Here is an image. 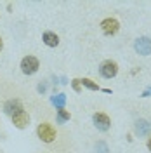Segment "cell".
<instances>
[{
  "label": "cell",
  "mask_w": 151,
  "mask_h": 153,
  "mask_svg": "<svg viewBox=\"0 0 151 153\" xmlns=\"http://www.w3.org/2000/svg\"><path fill=\"white\" fill-rule=\"evenodd\" d=\"M37 136L40 137V141H44V143H54L56 137H57V132H56V129H54L52 124L42 122L37 127Z\"/></svg>",
  "instance_id": "6da1fadb"
},
{
  "label": "cell",
  "mask_w": 151,
  "mask_h": 153,
  "mask_svg": "<svg viewBox=\"0 0 151 153\" xmlns=\"http://www.w3.org/2000/svg\"><path fill=\"white\" fill-rule=\"evenodd\" d=\"M40 68V61L35 56H24L21 59V71L24 75H35Z\"/></svg>",
  "instance_id": "7a4b0ae2"
},
{
  "label": "cell",
  "mask_w": 151,
  "mask_h": 153,
  "mask_svg": "<svg viewBox=\"0 0 151 153\" xmlns=\"http://www.w3.org/2000/svg\"><path fill=\"white\" fill-rule=\"evenodd\" d=\"M99 73H101L103 78H108V80H110V78H115L116 73H118V65H116V61H113V59L103 61L101 66H99Z\"/></svg>",
  "instance_id": "3957f363"
},
{
  "label": "cell",
  "mask_w": 151,
  "mask_h": 153,
  "mask_svg": "<svg viewBox=\"0 0 151 153\" xmlns=\"http://www.w3.org/2000/svg\"><path fill=\"white\" fill-rule=\"evenodd\" d=\"M92 122H94V127L97 129V131H101V132H108L110 127H111L110 117H108L106 113H101V111H97V113L92 115Z\"/></svg>",
  "instance_id": "277c9868"
},
{
  "label": "cell",
  "mask_w": 151,
  "mask_h": 153,
  "mask_svg": "<svg viewBox=\"0 0 151 153\" xmlns=\"http://www.w3.org/2000/svg\"><path fill=\"white\" fill-rule=\"evenodd\" d=\"M101 30H103L104 35H108V37H113L118 33V30H120V21L115 18H106L101 21Z\"/></svg>",
  "instance_id": "5b68a950"
},
{
  "label": "cell",
  "mask_w": 151,
  "mask_h": 153,
  "mask_svg": "<svg viewBox=\"0 0 151 153\" xmlns=\"http://www.w3.org/2000/svg\"><path fill=\"white\" fill-rule=\"evenodd\" d=\"M134 49L141 56H150L151 54V38L150 37H139L134 42Z\"/></svg>",
  "instance_id": "8992f818"
},
{
  "label": "cell",
  "mask_w": 151,
  "mask_h": 153,
  "mask_svg": "<svg viewBox=\"0 0 151 153\" xmlns=\"http://www.w3.org/2000/svg\"><path fill=\"white\" fill-rule=\"evenodd\" d=\"M134 132H135L137 137L150 136V132H151V122H150V120H146V118H139V120H135V124H134Z\"/></svg>",
  "instance_id": "52a82bcc"
},
{
  "label": "cell",
  "mask_w": 151,
  "mask_h": 153,
  "mask_svg": "<svg viewBox=\"0 0 151 153\" xmlns=\"http://www.w3.org/2000/svg\"><path fill=\"white\" fill-rule=\"evenodd\" d=\"M12 124L16 125L18 129H26L30 125V115L23 110V111H19V113L12 115Z\"/></svg>",
  "instance_id": "ba28073f"
},
{
  "label": "cell",
  "mask_w": 151,
  "mask_h": 153,
  "mask_svg": "<svg viewBox=\"0 0 151 153\" xmlns=\"http://www.w3.org/2000/svg\"><path fill=\"white\" fill-rule=\"evenodd\" d=\"M4 111L12 117V115L23 111V105H21L19 99H9V101H5V105H4Z\"/></svg>",
  "instance_id": "9c48e42d"
},
{
  "label": "cell",
  "mask_w": 151,
  "mask_h": 153,
  "mask_svg": "<svg viewBox=\"0 0 151 153\" xmlns=\"http://www.w3.org/2000/svg\"><path fill=\"white\" fill-rule=\"evenodd\" d=\"M42 40H44V44L47 47H57L59 45V37H57L54 31H45L42 35Z\"/></svg>",
  "instance_id": "30bf717a"
},
{
  "label": "cell",
  "mask_w": 151,
  "mask_h": 153,
  "mask_svg": "<svg viewBox=\"0 0 151 153\" xmlns=\"http://www.w3.org/2000/svg\"><path fill=\"white\" fill-rule=\"evenodd\" d=\"M50 103L56 106L57 110H63L64 106H66V94H63V92H59V94H54L50 97Z\"/></svg>",
  "instance_id": "8fae6325"
},
{
  "label": "cell",
  "mask_w": 151,
  "mask_h": 153,
  "mask_svg": "<svg viewBox=\"0 0 151 153\" xmlns=\"http://www.w3.org/2000/svg\"><path fill=\"white\" fill-rule=\"evenodd\" d=\"M70 118H71L70 111H66L64 108H63V110H57V115H56V122L57 124H64V122H68Z\"/></svg>",
  "instance_id": "7c38bea8"
},
{
  "label": "cell",
  "mask_w": 151,
  "mask_h": 153,
  "mask_svg": "<svg viewBox=\"0 0 151 153\" xmlns=\"http://www.w3.org/2000/svg\"><path fill=\"white\" fill-rule=\"evenodd\" d=\"M80 84L84 87H87L89 91H99V89H101V87L97 85L94 80H90V78H80Z\"/></svg>",
  "instance_id": "4fadbf2b"
},
{
  "label": "cell",
  "mask_w": 151,
  "mask_h": 153,
  "mask_svg": "<svg viewBox=\"0 0 151 153\" xmlns=\"http://www.w3.org/2000/svg\"><path fill=\"white\" fill-rule=\"evenodd\" d=\"M95 153H110V148L104 141H97L95 143Z\"/></svg>",
  "instance_id": "5bb4252c"
},
{
  "label": "cell",
  "mask_w": 151,
  "mask_h": 153,
  "mask_svg": "<svg viewBox=\"0 0 151 153\" xmlns=\"http://www.w3.org/2000/svg\"><path fill=\"white\" fill-rule=\"evenodd\" d=\"M71 87H73V91H75V92H80V89H82L80 78H73V80H71Z\"/></svg>",
  "instance_id": "9a60e30c"
},
{
  "label": "cell",
  "mask_w": 151,
  "mask_h": 153,
  "mask_svg": "<svg viewBox=\"0 0 151 153\" xmlns=\"http://www.w3.org/2000/svg\"><path fill=\"white\" fill-rule=\"evenodd\" d=\"M38 92H42V94H44V92H45V91H47V84H45V82H42V84H38Z\"/></svg>",
  "instance_id": "2e32d148"
},
{
  "label": "cell",
  "mask_w": 151,
  "mask_h": 153,
  "mask_svg": "<svg viewBox=\"0 0 151 153\" xmlns=\"http://www.w3.org/2000/svg\"><path fill=\"white\" fill-rule=\"evenodd\" d=\"M148 96H151V87H150V89H146V91L142 92V97H148Z\"/></svg>",
  "instance_id": "e0dca14e"
},
{
  "label": "cell",
  "mask_w": 151,
  "mask_h": 153,
  "mask_svg": "<svg viewBox=\"0 0 151 153\" xmlns=\"http://www.w3.org/2000/svg\"><path fill=\"white\" fill-rule=\"evenodd\" d=\"M146 146H148V150L151 152V136L148 137V141H146Z\"/></svg>",
  "instance_id": "ac0fdd59"
},
{
  "label": "cell",
  "mask_w": 151,
  "mask_h": 153,
  "mask_svg": "<svg viewBox=\"0 0 151 153\" xmlns=\"http://www.w3.org/2000/svg\"><path fill=\"white\" fill-rule=\"evenodd\" d=\"M4 49V40H2V37H0V51Z\"/></svg>",
  "instance_id": "d6986e66"
}]
</instances>
